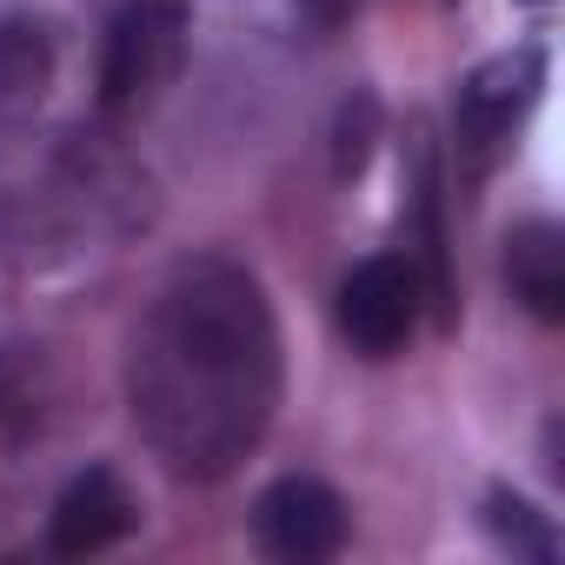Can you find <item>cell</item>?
<instances>
[{
    "mask_svg": "<svg viewBox=\"0 0 565 565\" xmlns=\"http://www.w3.org/2000/svg\"><path fill=\"white\" fill-rule=\"evenodd\" d=\"M505 287L539 327L565 320V233L552 220H525L505 233Z\"/></svg>",
    "mask_w": 565,
    "mask_h": 565,
    "instance_id": "cell-8",
    "label": "cell"
},
{
    "mask_svg": "<svg viewBox=\"0 0 565 565\" xmlns=\"http://www.w3.org/2000/svg\"><path fill=\"white\" fill-rule=\"evenodd\" d=\"M54 87V41L34 21H0V120H21Z\"/></svg>",
    "mask_w": 565,
    "mask_h": 565,
    "instance_id": "cell-9",
    "label": "cell"
},
{
    "mask_svg": "<svg viewBox=\"0 0 565 565\" xmlns=\"http://www.w3.org/2000/svg\"><path fill=\"white\" fill-rule=\"evenodd\" d=\"M419 307H426V294H419L413 259L406 253H373V259H360L347 273V287H340V333L353 340V353L393 360L413 340Z\"/></svg>",
    "mask_w": 565,
    "mask_h": 565,
    "instance_id": "cell-5",
    "label": "cell"
},
{
    "mask_svg": "<svg viewBox=\"0 0 565 565\" xmlns=\"http://www.w3.org/2000/svg\"><path fill=\"white\" fill-rule=\"evenodd\" d=\"M134 532V499L127 486L114 479V466H87L61 486L54 512H47V545L81 558V552H107L114 539Z\"/></svg>",
    "mask_w": 565,
    "mask_h": 565,
    "instance_id": "cell-6",
    "label": "cell"
},
{
    "mask_svg": "<svg viewBox=\"0 0 565 565\" xmlns=\"http://www.w3.org/2000/svg\"><path fill=\"white\" fill-rule=\"evenodd\" d=\"M279 386V327L239 259H180L127 333V413L173 479H226L266 439Z\"/></svg>",
    "mask_w": 565,
    "mask_h": 565,
    "instance_id": "cell-1",
    "label": "cell"
},
{
    "mask_svg": "<svg viewBox=\"0 0 565 565\" xmlns=\"http://www.w3.org/2000/svg\"><path fill=\"white\" fill-rule=\"evenodd\" d=\"M413 186H406V259L419 273V294L433 307L439 327L459 320V294H452V266H446V220H439V167H433V147L426 134H413Z\"/></svg>",
    "mask_w": 565,
    "mask_h": 565,
    "instance_id": "cell-7",
    "label": "cell"
},
{
    "mask_svg": "<svg viewBox=\"0 0 565 565\" xmlns=\"http://www.w3.org/2000/svg\"><path fill=\"white\" fill-rule=\"evenodd\" d=\"M486 525H492V539H499L512 558H532V565H552V558H558V532H552V519H545L532 499L505 492V486L486 499Z\"/></svg>",
    "mask_w": 565,
    "mask_h": 565,
    "instance_id": "cell-10",
    "label": "cell"
},
{
    "mask_svg": "<svg viewBox=\"0 0 565 565\" xmlns=\"http://www.w3.org/2000/svg\"><path fill=\"white\" fill-rule=\"evenodd\" d=\"M253 545L279 565H320L347 545V499L307 472L273 479L253 499Z\"/></svg>",
    "mask_w": 565,
    "mask_h": 565,
    "instance_id": "cell-4",
    "label": "cell"
},
{
    "mask_svg": "<svg viewBox=\"0 0 565 565\" xmlns=\"http://www.w3.org/2000/svg\"><path fill=\"white\" fill-rule=\"evenodd\" d=\"M294 8H300V21H307V28L333 34V28H347V21L360 14V0H294Z\"/></svg>",
    "mask_w": 565,
    "mask_h": 565,
    "instance_id": "cell-11",
    "label": "cell"
},
{
    "mask_svg": "<svg viewBox=\"0 0 565 565\" xmlns=\"http://www.w3.org/2000/svg\"><path fill=\"white\" fill-rule=\"evenodd\" d=\"M539 87H545V47H512V54H492L486 67H472L459 81V100H452V147H459V167L466 180H479L505 140L519 134V120L539 107Z\"/></svg>",
    "mask_w": 565,
    "mask_h": 565,
    "instance_id": "cell-3",
    "label": "cell"
},
{
    "mask_svg": "<svg viewBox=\"0 0 565 565\" xmlns=\"http://www.w3.org/2000/svg\"><path fill=\"white\" fill-rule=\"evenodd\" d=\"M186 34H193L186 0H120L100 41V114L120 120L153 107L186 61Z\"/></svg>",
    "mask_w": 565,
    "mask_h": 565,
    "instance_id": "cell-2",
    "label": "cell"
}]
</instances>
